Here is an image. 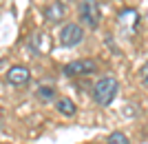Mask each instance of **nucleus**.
Wrapping results in <instances>:
<instances>
[{
  "mask_svg": "<svg viewBox=\"0 0 148 144\" xmlns=\"http://www.w3.org/2000/svg\"><path fill=\"white\" fill-rule=\"evenodd\" d=\"M139 80H142V84L148 87V62H144L142 69H139Z\"/></svg>",
  "mask_w": 148,
  "mask_h": 144,
  "instance_id": "11",
  "label": "nucleus"
},
{
  "mask_svg": "<svg viewBox=\"0 0 148 144\" xmlns=\"http://www.w3.org/2000/svg\"><path fill=\"white\" fill-rule=\"evenodd\" d=\"M97 71V62L95 60H73V62L64 64V75H71V78H77V75H91Z\"/></svg>",
  "mask_w": 148,
  "mask_h": 144,
  "instance_id": "3",
  "label": "nucleus"
},
{
  "mask_svg": "<svg viewBox=\"0 0 148 144\" xmlns=\"http://www.w3.org/2000/svg\"><path fill=\"white\" fill-rule=\"evenodd\" d=\"M106 144H130V142L122 131H115V133H111V135L106 138Z\"/></svg>",
  "mask_w": 148,
  "mask_h": 144,
  "instance_id": "10",
  "label": "nucleus"
},
{
  "mask_svg": "<svg viewBox=\"0 0 148 144\" xmlns=\"http://www.w3.org/2000/svg\"><path fill=\"white\" fill-rule=\"evenodd\" d=\"M44 16H47L49 22H60V20H64V5H62L60 0L47 5L44 7Z\"/></svg>",
  "mask_w": 148,
  "mask_h": 144,
  "instance_id": "6",
  "label": "nucleus"
},
{
  "mask_svg": "<svg viewBox=\"0 0 148 144\" xmlns=\"http://www.w3.org/2000/svg\"><path fill=\"white\" fill-rule=\"evenodd\" d=\"M80 18L82 22L91 29H97L99 27V20H102V11H99V2L97 0H80Z\"/></svg>",
  "mask_w": 148,
  "mask_h": 144,
  "instance_id": "2",
  "label": "nucleus"
},
{
  "mask_svg": "<svg viewBox=\"0 0 148 144\" xmlns=\"http://www.w3.org/2000/svg\"><path fill=\"white\" fill-rule=\"evenodd\" d=\"M56 109H58L60 115H64V118H73L75 113H77L75 102L69 100V98H58V100H56Z\"/></svg>",
  "mask_w": 148,
  "mask_h": 144,
  "instance_id": "8",
  "label": "nucleus"
},
{
  "mask_svg": "<svg viewBox=\"0 0 148 144\" xmlns=\"http://www.w3.org/2000/svg\"><path fill=\"white\" fill-rule=\"evenodd\" d=\"M29 80H31V71L27 69L25 64H13L7 71V82L11 87H25Z\"/></svg>",
  "mask_w": 148,
  "mask_h": 144,
  "instance_id": "5",
  "label": "nucleus"
},
{
  "mask_svg": "<svg viewBox=\"0 0 148 144\" xmlns=\"http://www.w3.org/2000/svg\"><path fill=\"white\" fill-rule=\"evenodd\" d=\"M38 98L42 102H51L53 98H56V89L53 87H40L38 89Z\"/></svg>",
  "mask_w": 148,
  "mask_h": 144,
  "instance_id": "9",
  "label": "nucleus"
},
{
  "mask_svg": "<svg viewBox=\"0 0 148 144\" xmlns=\"http://www.w3.org/2000/svg\"><path fill=\"white\" fill-rule=\"evenodd\" d=\"M82 38H84V29H82L80 25H75V22L64 25V27H62V31H60L62 47H75V44L82 42Z\"/></svg>",
  "mask_w": 148,
  "mask_h": 144,
  "instance_id": "4",
  "label": "nucleus"
},
{
  "mask_svg": "<svg viewBox=\"0 0 148 144\" xmlns=\"http://www.w3.org/2000/svg\"><path fill=\"white\" fill-rule=\"evenodd\" d=\"M117 91H119V82L113 75H104V78H99L93 84V100L97 102L99 107H108L115 100Z\"/></svg>",
  "mask_w": 148,
  "mask_h": 144,
  "instance_id": "1",
  "label": "nucleus"
},
{
  "mask_svg": "<svg viewBox=\"0 0 148 144\" xmlns=\"http://www.w3.org/2000/svg\"><path fill=\"white\" fill-rule=\"evenodd\" d=\"M137 20H139V16H137L135 9H124V11L119 13V27H128V33L135 31Z\"/></svg>",
  "mask_w": 148,
  "mask_h": 144,
  "instance_id": "7",
  "label": "nucleus"
}]
</instances>
